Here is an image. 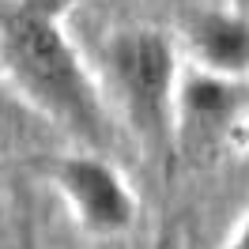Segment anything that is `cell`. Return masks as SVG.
Wrapping results in <instances>:
<instances>
[{"label": "cell", "instance_id": "4", "mask_svg": "<svg viewBox=\"0 0 249 249\" xmlns=\"http://www.w3.org/2000/svg\"><path fill=\"white\" fill-rule=\"evenodd\" d=\"M234 113H238V79L208 72L200 64L181 68L174 124H178V132L185 140H200L208 132H223Z\"/></svg>", "mask_w": 249, "mask_h": 249}, {"label": "cell", "instance_id": "3", "mask_svg": "<svg viewBox=\"0 0 249 249\" xmlns=\"http://www.w3.org/2000/svg\"><path fill=\"white\" fill-rule=\"evenodd\" d=\"M53 181L61 189L76 227L91 238H117L136 227L140 204L124 174L102 159V151H72L53 162Z\"/></svg>", "mask_w": 249, "mask_h": 249}, {"label": "cell", "instance_id": "5", "mask_svg": "<svg viewBox=\"0 0 249 249\" xmlns=\"http://www.w3.org/2000/svg\"><path fill=\"white\" fill-rule=\"evenodd\" d=\"M189 53L193 64H200L219 76H249V19L242 12H200L189 23Z\"/></svg>", "mask_w": 249, "mask_h": 249}, {"label": "cell", "instance_id": "6", "mask_svg": "<svg viewBox=\"0 0 249 249\" xmlns=\"http://www.w3.org/2000/svg\"><path fill=\"white\" fill-rule=\"evenodd\" d=\"M223 249H249V215L242 219L238 227H234V234L223 242Z\"/></svg>", "mask_w": 249, "mask_h": 249}, {"label": "cell", "instance_id": "1", "mask_svg": "<svg viewBox=\"0 0 249 249\" xmlns=\"http://www.w3.org/2000/svg\"><path fill=\"white\" fill-rule=\"evenodd\" d=\"M0 64L42 117L61 124L91 151H102L113 140L109 106L94 87L79 49L64 34L61 16L31 4L12 8L0 19Z\"/></svg>", "mask_w": 249, "mask_h": 249}, {"label": "cell", "instance_id": "7", "mask_svg": "<svg viewBox=\"0 0 249 249\" xmlns=\"http://www.w3.org/2000/svg\"><path fill=\"white\" fill-rule=\"evenodd\" d=\"M23 4H31V8H42V12H53V16H61V8L68 0H23Z\"/></svg>", "mask_w": 249, "mask_h": 249}, {"label": "cell", "instance_id": "2", "mask_svg": "<svg viewBox=\"0 0 249 249\" xmlns=\"http://www.w3.org/2000/svg\"><path fill=\"white\" fill-rule=\"evenodd\" d=\"M109 68L121 91V106L147 147L166 151L178 140V79L181 61L162 31H124L109 46Z\"/></svg>", "mask_w": 249, "mask_h": 249}]
</instances>
